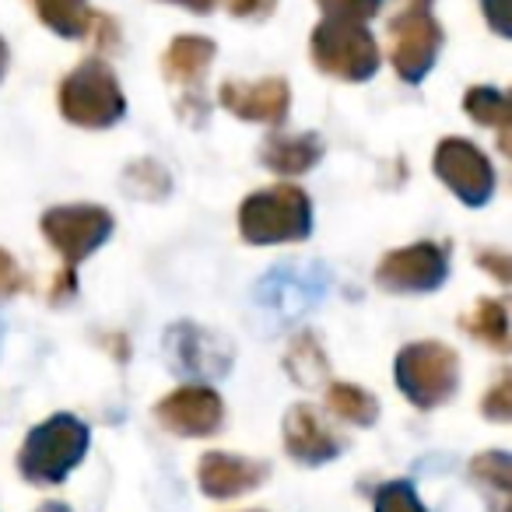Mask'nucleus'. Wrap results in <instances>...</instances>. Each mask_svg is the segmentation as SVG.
I'll return each mask as SVG.
<instances>
[{
	"label": "nucleus",
	"instance_id": "obj_1",
	"mask_svg": "<svg viewBox=\"0 0 512 512\" xmlns=\"http://www.w3.org/2000/svg\"><path fill=\"white\" fill-rule=\"evenodd\" d=\"M313 228V204L309 193L292 183L267 186L242 200L239 232L253 246H274V242H302Z\"/></svg>",
	"mask_w": 512,
	"mask_h": 512
},
{
	"label": "nucleus",
	"instance_id": "obj_2",
	"mask_svg": "<svg viewBox=\"0 0 512 512\" xmlns=\"http://www.w3.org/2000/svg\"><path fill=\"white\" fill-rule=\"evenodd\" d=\"M60 116L74 127L106 130L127 113V99L106 60H81L57 88Z\"/></svg>",
	"mask_w": 512,
	"mask_h": 512
},
{
	"label": "nucleus",
	"instance_id": "obj_3",
	"mask_svg": "<svg viewBox=\"0 0 512 512\" xmlns=\"http://www.w3.org/2000/svg\"><path fill=\"white\" fill-rule=\"evenodd\" d=\"M88 449V425L74 414H53L25 435L18 470L32 484H60Z\"/></svg>",
	"mask_w": 512,
	"mask_h": 512
},
{
	"label": "nucleus",
	"instance_id": "obj_4",
	"mask_svg": "<svg viewBox=\"0 0 512 512\" xmlns=\"http://www.w3.org/2000/svg\"><path fill=\"white\" fill-rule=\"evenodd\" d=\"M393 379L414 407L432 411L446 404L460 386V358L442 341H414L400 348L393 362Z\"/></svg>",
	"mask_w": 512,
	"mask_h": 512
},
{
	"label": "nucleus",
	"instance_id": "obj_5",
	"mask_svg": "<svg viewBox=\"0 0 512 512\" xmlns=\"http://www.w3.org/2000/svg\"><path fill=\"white\" fill-rule=\"evenodd\" d=\"M309 57L323 74L337 81H369L379 71V46L362 22L327 18L309 36Z\"/></svg>",
	"mask_w": 512,
	"mask_h": 512
},
{
	"label": "nucleus",
	"instance_id": "obj_6",
	"mask_svg": "<svg viewBox=\"0 0 512 512\" xmlns=\"http://www.w3.org/2000/svg\"><path fill=\"white\" fill-rule=\"evenodd\" d=\"M442 50V25L432 15V0H397L390 18V60L393 71L407 85H418L435 67Z\"/></svg>",
	"mask_w": 512,
	"mask_h": 512
},
{
	"label": "nucleus",
	"instance_id": "obj_7",
	"mask_svg": "<svg viewBox=\"0 0 512 512\" xmlns=\"http://www.w3.org/2000/svg\"><path fill=\"white\" fill-rule=\"evenodd\" d=\"M43 235L64 256L67 271H74L88 253H95L113 235V214L95 204L53 207L43 214Z\"/></svg>",
	"mask_w": 512,
	"mask_h": 512
},
{
	"label": "nucleus",
	"instance_id": "obj_8",
	"mask_svg": "<svg viewBox=\"0 0 512 512\" xmlns=\"http://www.w3.org/2000/svg\"><path fill=\"white\" fill-rule=\"evenodd\" d=\"M435 176L456 193L467 207H481L495 193V169H491L488 155L474 148L463 137H446L435 148Z\"/></svg>",
	"mask_w": 512,
	"mask_h": 512
},
{
	"label": "nucleus",
	"instance_id": "obj_9",
	"mask_svg": "<svg viewBox=\"0 0 512 512\" xmlns=\"http://www.w3.org/2000/svg\"><path fill=\"white\" fill-rule=\"evenodd\" d=\"M449 260L439 242H411L404 249H393L376 267V285L386 292H435L446 281Z\"/></svg>",
	"mask_w": 512,
	"mask_h": 512
},
{
	"label": "nucleus",
	"instance_id": "obj_10",
	"mask_svg": "<svg viewBox=\"0 0 512 512\" xmlns=\"http://www.w3.org/2000/svg\"><path fill=\"white\" fill-rule=\"evenodd\" d=\"M155 418L165 432L186 435V439H204L214 435L225 421V404L211 386H179L169 397L158 400Z\"/></svg>",
	"mask_w": 512,
	"mask_h": 512
},
{
	"label": "nucleus",
	"instance_id": "obj_11",
	"mask_svg": "<svg viewBox=\"0 0 512 512\" xmlns=\"http://www.w3.org/2000/svg\"><path fill=\"white\" fill-rule=\"evenodd\" d=\"M218 102L246 123H271V127H278L288 116V109H292V88H288L285 78L225 81L218 88Z\"/></svg>",
	"mask_w": 512,
	"mask_h": 512
},
{
	"label": "nucleus",
	"instance_id": "obj_12",
	"mask_svg": "<svg viewBox=\"0 0 512 512\" xmlns=\"http://www.w3.org/2000/svg\"><path fill=\"white\" fill-rule=\"evenodd\" d=\"M267 474H271L267 463L232 453H204L197 463V484L211 498H239L246 491L260 488L267 481Z\"/></svg>",
	"mask_w": 512,
	"mask_h": 512
},
{
	"label": "nucleus",
	"instance_id": "obj_13",
	"mask_svg": "<svg viewBox=\"0 0 512 512\" xmlns=\"http://www.w3.org/2000/svg\"><path fill=\"white\" fill-rule=\"evenodd\" d=\"M285 449L299 463H327L341 453V435L320 418L309 404H299L285 414Z\"/></svg>",
	"mask_w": 512,
	"mask_h": 512
},
{
	"label": "nucleus",
	"instance_id": "obj_14",
	"mask_svg": "<svg viewBox=\"0 0 512 512\" xmlns=\"http://www.w3.org/2000/svg\"><path fill=\"white\" fill-rule=\"evenodd\" d=\"M214 53H218V46H214L211 39H204V36L172 39L169 50H165V57H162L165 81H169V85L186 88V92H193V88L207 78V67H211Z\"/></svg>",
	"mask_w": 512,
	"mask_h": 512
},
{
	"label": "nucleus",
	"instance_id": "obj_15",
	"mask_svg": "<svg viewBox=\"0 0 512 512\" xmlns=\"http://www.w3.org/2000/svg\"><path fill=\"white\" fill-rule=\"evenodd\" d=\"M260 158L278 176H302L323 158V141L316 134H274L264 141Z\"/></svg>",
	"mask_w": 512,
	"mask_h": 512
},
{
	"label": "nucleus",
	"instance_id": "obj_16",
	"mask_svg": "<svg viewBox=\"0 0 512 512\" xmlns=\"http://www.w3.org/2000/svg\"><path fill=\"white\" fill-rule=\"evenodd\" d=\"M169 348H172V358L179 362V372H211V376H221L228 365V351L218 348V344L197 327L169 330Z\"/></svg>",
	"mask_w": 512,
	"mask_h": 512
},
{
	"label": "nucleus",
	"instance_id": "obj_17",
	"mask_svg": "<svg viewBox=\"0 0 512 512\" xmlns=\"http://www.w3.org/2000/svg\"><path fill=\"white\" fill-rule=\"evenodd\" d=\"M36 15L43 18V25H50L57 36L81 39L92 36L99 15L88 11V0H32Z\"/></svg>",
	"mask_w": 512,
	"mask_h": 512
},
{
	"label": "nucleus",
	"instance_id": "obj_18",
	"mask_svg": "<svg viewBox=\"0 0 512 512\" xmlns=\"http://www.w3.org/2000/svg\"><path fill=\"white\" fill-rule=\"evenodd\" d=\"M463 109H467V116L474 123H481V127H495L498 130V148L509 151V99H505L498 88H470L467 99H463Z\"/></svg>",
	"mask_w": 512,
	"mask_h": 512
},
{
	"label": "nucleus",
	"instance_id": "obj_19",
	"mask_svg": "<svg viewBox=\"0 0 512 512\" xmlns=\"http://www.w3.org/2000/svg\"><path fill=\"white\" fill-rule=\"evenodd\" d=\"M327 407L337 421H348V425H358V428H369L372 421L379 418V400L355 383H330Z\"/></svg>",
	"mask_w": 512,
	"mask_h": 512
},
{
	"label": "nucleus",
	"instance_id": "obj_20",
	"mask_svg": "<svg viewBox=\"0 0 512 512\" xmlns=\"http://www.w3.org/2000/svg\"><path fill=\"white\" fill-rule=\"evenodd\" d=\"M463 327H467L470 337H477L481 344H491L495 351L509 348V313H505L502 299H481Z\"/></svg>",
	"mask_w": 512,
	"mask_h": 512
},
{
	"label": "nucleus",
	"instance_id": "obj_21",
	"mask_svg": "<svg viewBox=\"0 0 512 512\" xmlns=\"http://www.w3.org/2000/svg\"><path fill=\"white\" fill-rule=\"evenodd\" d=\"M285 365H288V372H292V376L299 379L302 386H316L330 372L327 355H323V348L316 344L313 334H299V337H295L292 348H288V355H285Z\"/></svg>",
	"mask_w": 512,
	"mask_h": 512
},
{
	"label": "nucleus",
	"instance_id": "obj_22",
	"mask_svg": "<svg viewBox=\"0 0 512 512\" xmlns=\"http://www.w3.org/2000/svg\"><path fill=\"white\" fill-rule=\"evenodd\" d=\"M470 474L477 477L481 484H491L495 491H509L512 484V467H509V456L502 453V449H491V453L477 456L474 463H470Z\"/></svg>",
	"mask_w": 512,
	"mask_h": 512
},
{
	"label": "nucleus",
	"instance_id": "obj_23",
	"mask_svg": "<svg viewBox=\"0 0 512 512\" xmlns=\"http://www.w3.org/2000/svg\"><path fill=\"white\" fill-rule=\"evenodd\" d=\"M123 179H127V190L134 193V197L155 200V190H151V183H155L162 193H169V176H165V169L158 162H134Z\"/></svg>",
	"mask_w": 512,
	"mask_h": 512
},
{
	"label": "nucleus",
	"instance_id": "obj_24",
	"mask_svg": "<svg viewBox=\"0 0 512 512\" xmlns=\"http://www.w3.org/2000/svg\"><path fill=\"white\" fill-rule=\"evenodd\" d=\"M376 512H428L418 502L411 481H390L376 491Z\"/></svg>",
	"mask_w": 512,
	"mask_h": 512
},
{
	"label": "nucleus",
	"instance_id": "obj_25",
	"mask_svg": "<svg viewBox=\"0 0 512 512\" xmlns=\"http://www.w3.org/2000/svg\"><path fill=\"white\" fill-rule=\"evenodd\" d=\"M320 11L327 18H344V22H369L372 15H379L383 0H316Z\"/></svg>",
	"mask_w": 512,
	"mask_h": 512
},
{
	"label": "nucleus",
	"instance_id": "obj_26",
	"mask_svg": "<svg viewBox=\"0 0 512 512\" xmlns=\"http://www.w3.org/2000/svg\"><path fill=\"white\" fill-rule=\"evenodd\" d=\"M481 411L488 414L491 421H509L512 418V379H509V372H502V376L495 379V386L484 393Z\"/></svg>",
	"mask_w": 512,
	"mask_h": 512
},
{
	"label": "nucleus",
	"instance_id": "obj_27",
	"mask_svg": "<svg viewBox=\"0 0 512 512\" xmlns=\"http://www.w3.org/2000/svg\"><path fill=\"white\" fill-rule=\"evenodd\" d=\"M25 288V274L18 267V260L8 253V249H0V299H8V295H18Z\"/></svg>",
	"mask_w": 512,
	"mask_h": 512
},
{
	"label": "nucleus",
	"instance_id": "obj_28",
	"mask_svg": "<svg viewBox=\"0 0 512 512\" xmlns=\"http://www.w3.org/2000/svg\"><path fill=\"white\" fill-rule=\"evenodd\" d=\"M481 11L498 36H509V0H481Z\"/></svg>",
	"mask_w": 512,
	"mask_h": 512
},
{
	"label": "nucleus",
	"instance_id": "obj_29",
	"mask_svg": "<svg viewBox=\"0 0 512 512\" xmlns=\"http://www.w3.org/2000/svg\"><path fill=\"white\" fill-rule=\"evenodd\" d=\"M278 0H228V11L235 18H267Z\"/></svg>",
	"mask_w": 512,
	"mask_h": 512
},
{
	"label": "nucleus",
	"instance_id": "obj_30",
	"mask_svg": "<svg viewBox=\"0 0 512 512\" xmlns=\"http://www.w3.org/2000/svg\"><path fill=\"white\" fill-rule=\"evenodd\" d=\"M477 267H488V271L495 274L502 285H509L512 271H509V256H505L502 249H488V253H481V256H477Z\"/></svg>",
	"mask_w": 512,
	"mask_h": 512
},
{
	"label": "nucleus",
	"instance_id": "obj_31",
	"mask_svg": "<svg viewBox=\"0 0 512 512\" xmlns=\"http://www.w3.org/2000/svg\"><path fill=\"white\" fill-rule=\"evenodd\" d=\"M169 4H183V8L193 11V15H207V11H211L218 0H169Z\"/></svg>",
	"mask_w": 512,
	"mask_h": 512
},
{
	"label": "nucleus",
	"instance_id": "obj_32",
	"mask_svg": "<svg viewBox=\"0 0 512 512\" xmlns=\"http://www.w3.org/2000/svg\"><path fill=\"white\" fill-rule=\"evenodd\" d=\"M8 60H11L8 43H4V39H0V81H4V74H8Z\"/></svg>",
	"mask_w": 512,
	"mask_h": 512
}]
</instances>
